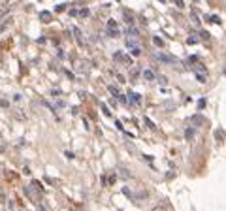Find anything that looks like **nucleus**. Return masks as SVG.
Listing matches in <instances>:
<instances>
[{
  "label": "nucleus",
  "mask_w": 226,
  "mask_h": 211,
  "mask_svg": "<svg viewBox=\"0 0 226 211\" xmlns=\"http://www.w3.org/2000/svg\"><path fill=\"white\" fill-rule=\"evenodd\" d=\"M157 60L162 62V64H177V59H175L173 55H168V53H158Z\"/></svg>",
  "instance_id": "nucleus-2"
},
{
  "label": "nucleus",
  "mask_w": 226,
  "mask_h": 211,
  "mask_svg": "<svg viewBox=\"0 0 226 211\" xmlns=\"http://www.w3.org/2000/svg\"><path fill=\"white\" fill-rule=\"evenodd\" d=\"M173 4L177 6V8H181V10L185 8V2H183V0H173Z\"/></svg>",
  "instance_id": "nucleus-23"
},
{
  "label": "nucleus",
  "mask_w": 226,
  "mask_h": 211,
  "mask_svg": "<svg viewBox=\"0 0 226 211\" xmlns=\"http://www.w3.org/2000/svg\"><path fill=\"white\" fill-rule=\"evenodd\" d=\"M119 34H121V32L117 30V26H113V29H109V26H108V36H111V38H117Z\"/></svg>",
  "instance_id": "nucleus-12"
},
{
  "label": "nucleus",
  "mask_w": 226,
  "mask_h": 211,
  "mask_svg": "<svg viewBox=\"0 0 226 211\" xmlns=\"http://www.w3.org/2000/svg\"><path fill=\"white\" fill-rule=\"evenodd\" d=\"M215 139H217V142H224V130L217 128L215 130Z\"/></svg>",
  "instance_id": "nucleus-10"
},
{
  "label": "nucleus",
  "mask_w": 226,
  "mask_h": 211,
  "mask_svg": "<svg viewBox=\"0 0 226 211\" xmlns=\"http://www.w3.org/2000/svg\"><path fill=\"white\" fill-rule=\"evenodd\" d=\"M108 90H109V93H111L113 96H119V94H121V93H119V87H115V85H109V87H108Z\"/></svg>",
  "instance_id": "nucleus-15"
},
{
  "label": "nucleus",
  "mask_w": 226,
  "mask_h": 211,
  "mask_svg": "<svg viewBox=\"0 0 226 211\" xmlns=\"http://www.w3.org/2000/svg\"><path fill=\"white\" fill-rule=\"evenodd\" d=\"M15 117L19 119V121H26V113H23L21 109H15Z\"/></svg>",
  "instance_id": "nucleus-14"
},
{
  "label": "nucleus",
  "mask_w": 226,
  "mask_h": 211,
  "mask_svg": "<svg viewBox=\"0 0 226 211\" xmlns=\"http://www.w3.org/2000/svg\"><path fill=\"white\" fill-rule=\"evenodd\" d=\"M143 121H145V124H147V126H149V128H151V130H157V126H154V124L151 123V119H143Z\"/></svg>",
  "instance_id": "nucleus-21"
},
{
  "label": "nucleus",
  "mask_w": 226,
  "mask_h": 211,
  "mask_svg": "<svg viewBox=\"0 0 226 211\" xmlns=\"http://www.w3.org/2000/svg\"><path fill=\"white\" fill-rule=\"evenodd\" d=\"M70 30H72L74 38H75V41H77V45H79V47H85V45H87V41H85V38H83V32L77 29V26H72Z\"/></svg>",
  "instance_id": "nucleus-3"
},
{
  "label": "nucleus",
  "mask_w": 226,
  "mask_h": 211,
  "mask_svg": "<svg viewBox=\"0 0 226 211\" xmlns=\"http://www.w3.org/2000/svg\"><path fill=\"white\" fill-rule=\"evenodd\" d=\"M55 106H56V108H59V109H62V108H64V106H66V104H64V102H62V100H59V102H56Z\"/></svg>",
  "instance_id": "nucleus-32"
},
{
  "label": "nucleus",
  "mask_w": 226,
  "mask_h": 211,
  "mask_svg": "<svg viewBox=\"0 0 226 211\" xmlns=\"http://www.w3.org/2000/svg\"><path fill=\"white\" fill-rule=\"evenodd\" d=\"M51 94H53V96H59V94H60V89H53Z\"/></svg>",
  "instance_id": "nucleus-34"
},
{
  "label": "nucleus",
  "mask_w": 226,
  "mask_h": 211,
  "mask_svg": "<svg viewBox=\"0 0 226 211\" xmlns=\"http://www.w3.org/2000/svg\"><path fill=\"white\" fill-rule=\"evenodd\" d=\"M153 44L157 45V47H164V40H162L160 36H154V38H153Z\"/></svg>",
  "instance_id": "nucleus-13"
},
{
  "label": "nucleus",
  "mask_w": 226,
  "mask_h": 211,
  "mask_svg": "<svg viewBox=\"0 0 226 211\" xmlns=\"http://www.w3.org/2000/svg\"><path fill=\"white\" fill-rule=\"evenodd\" d=\"M158 2H160V4H162V2H166V0H158Z\"/></svg>",
  "instance_id": "nucleus-37"
},
{
  "label": "nucleus",
  "mask_w": 226,
  "mask_h": 211,
  "mask_svg": "<svg viewBox=\"0 0 226 211\" xmlns=\"http://www.w3.org/2000/svg\"><path fill=\"white\" fill-rule=\"evenodd\" d=\"M124 21H126V23H132V21H134V19H132V13L126 11V13H124Z\"/></svg>",
  "instance_id": "nucleus-24"
},
{
  "label": "nucleus",
  "mask_w": 226,
  "mask_h": 211,
  "mask_svg": "<svg viewBox=\"0 0 226 211\" xmlns=\"http://www.w3.org/2000/svg\"><path fill=\"white\" fill-rule=\"evenodd\" d=\"M68 15H72V17H75V15H79V11H77V10H70V11H68Z\"/></svg>",
  "instance_id": "nucleus-31"
},
{
  "label": "nucleus",
  "mask_w": 226,
  "mask_h": 211,
  "mask_svg": "<svg viewBox=\"0 0 226 211\" xmlns=\"http://www.w3.org/2000/svg\"><path fill=\"white\" fill-rule=\"evenodd\" d=\"M194 132H196L194 128H187V130H185V138H187V139H192V138H194Z\"/></svg>",
  "instance_id": "nucleus-16"
},
{
  "label": "nucleus",
  "mask_w": 226,
  "mask_h": 211,
  "mask_svg": "<svg viewBox=\"0 0 226 211\" xmlns=\"http://www.w3.org/2000/svg\"><path fill=\"white\" fill-rule=\"evenodd\" d=\"M209 21H211V23H215V25H221V19L215 17V15H211V17H209Z\"/></svg>",
  "instance_id": "nucleus-25"
},
{
  "label": "nucleus",
  "mask_w": 226,
  "mask_h": 211,
  "mask_svg": "<svg viewBox=\"0 0 226 211\" xmlns=\"http://www.w3.org/2000/svg\"><path fill=\"white\" fill-rule=\"evenodd\" d=\"M113 59H117L119 62H126V64H130V62H132V59H130V57H126L123 51H117L115 55H113Z\"/></svg>",
  "instance_id": "nucleus-5"
},
{
  "label": "nucleus",
  "mask_w": 226,
  "mask_h": 211,
  "mask_svg": "<svg viewBox=\"0 0 226 211\" xmlns=\"http://www.w3.org/2000/svg\"><path fill=\"white\" fill-rule=\"evenodd\" d=\"M200 38H203V40H207V38H209V32H203V30H200Z\"/></svg>",
  "instance_id": "nucleus-29"
},
{
  "label": "nucleus",
  "mask_w": 226,
  "mask_h": 211,
  "mask_svg": "<svg viewBox=\"0 0 226 211\" xmlns=\"http://www.w3.org/2000/svg\"><path fill=\"white\" fill-rule=\"evenodd\" d=\"M64 74L68 75V79H75V77H74V74H72V72H68V70H66V72H64Z\"/></svg>",
  "instance_id": "nucleus-35"
},
{
  "label": "nucleus",
  "mask_w": 226,
  "mask_h": 211,
  "mask_svg": "<svg viewBox=\"0 0 226 211\" xmlns=\"http://www.w3.org/2000/svg\"><path fill=\"white\" fill-rule=\"evenodd\" d=\"M100 108H102V113H104L105 117H111V111L108 109V106H105V104H102V106H100Z\"/></svg>",
  "instance_id": "nucleus-19"
},
{
  "label": "nucleus",
  "mask_w": 226,
  "mask_h": 211,
  "mask_svg": "<svg viewBox=\"0 0 226 211\" xmlns=\"http://www.w3.org/2000/svg\"><path fill=\"white\" fill-rule=\"evenodd\" d=\"M40 21L41 23H49V21H51V13L49 11H41L40 13Z\"/></svg>",
  "instance_id": "nucleus-8"
},
{
  "label": "nucleus",
  "mask_w": 226,
  "mask_h": 211,
  "mask_svg": "<svg viewBox=\"0 0 226 211\" xmlns=\"http://www.w3.org/2000/svg\"><path fill=\"white\" fill-rule=\"evenodd\" d=\"M119 172H121V175H123V177H130V173L126 172V170H123V168H119Z\"/></svg>",
  "instance_id": "nucleus-28"
},
{
  "label": "nucleus",
  "mask_w": 226,
  "mask_h": 211,
  "mask_svg": "<svg viewBox=\"0 0 226 211\" xmlns=\"http://www.w3.org/2000/svg\"><path fill=\"white\" fill-rule=\"evenodd\" d=\"M207 106V100L206 98H200V100H198V109H203Z\"/></svg>",
  "instance_id": "nucleus-17"
},
{
  "label": "nucleus",
  "mask_w": 226,
  "mask_h": 211,
  "mask_svg": "<svg viewBox=\"0 0 226 211\" xmlns=\"http://www.w3.org/2000/svg\"><path fill=\"white\" fill-rule=\"evenodd\" d=\"M89 13H90V11H89L87 8H83V10H79V17H89Z\"/></svg>",
  "instance_id": "nucleus-20"
},
{
  "label": "nucleus",
  "mask_w": 226,
  "mask_h": 211,
  "mask_svg": "<svg viewBox=\"0 0 226 211\" xmlns=\"http://www.w3.org/2000/svg\"><path fill=\"white\" fill-rule=\"evenodd\" d=\"M190 121H192L194 126H200V124H203V121H206V119H203L202 115H192V119H190Z\"/></svg>",
  "instance_id": "nucleus-7"
},
{
  "label": "nucleus",
  "mask_w": 226,
  "mask_h": 211,
  "mask_svg": "<svg viewBox=\"0 0 226 211\" xmlns=\"http://www.w3.org/2000/svg\"><path fill=\"white\" fill-rule=\"evenodd\" d=\"M108 26H109V29H113V26H117V21H115V19H109V21H108Z\"/></svg>",
  "instance_id": "nucleus-27"
},
{
  "label": "nucleus",
  "mask_w": 226,
  "mask_h": 211,
  "mask_svg": "<svg viewBox=\"0 0 226 211\" xmlns=\"http://www.w3.org/2000/svg\"><path fill=\"white\" fill-rule=\"evenodd\" d=\"M187 66L194 70L196 79L200 81V83H206V81H207V70H206V66L202 64V60L198 59L196 55H192V57H188V59H187Z\"/></svg>",
  "instance_id": "nucleus-1"
},
{
  "label": "nucleus",
  "mask_w": 226,
  "mask_h": 211,
  "mask_svg": "<svg viewBox=\"0 0 226 211\" xmlns=\"http://www.w3.org/2000/svg\"><path fill=\"white\" fill-rule=\"evenodd\" d=\"M141 74H143V77H145L147 81H154V77H157V75H154V72H153L151 68H145V70H143V72H141Z\"/></svg>",
  "instance_id": "nucleus-6"
},
{
  "label": "nucleus",
  "mask_w": 226,
  "mask_h": 211,
  "mask_svg": "<svg viewBox=\"0 0 226 211\" xmlns=\"http://www.w3.org/2000/svg\"><path fill=\"white\" fill-rule=\"evenodd\" d=\"M10 23H11V17H10L8 21H4V23H2V25H0V32H4L6 29H8V26H10Z\"/></svg>",
  "instance_id": "nucleus-18"
},
{
  "label": "nucleus",
  "mask_w": 226,
  "mask_h": 211,
  "mask_svg": "<svg viewBox=\"0 0 226 211\" xmlns=\"http://www.w3.org/2000/svg\"><path fill=\"white\" fill-rule=\"evenodd\" d=\"M139 53H141L139 47H134V49H132V55H134V57H136V55H139Z\"/></svg>",
  "instance_id": "nucleus-33"
},
{
  "label": "nucleus",
  "mask_w": 226,
  "mask_h": 211,
  "mask_svg": "<svg viewBox=\"0 0 226 211\" xmlns=\"http://www.w3.org/2000/svg\"><path fill=\"white\" fill-rule=\"evenodd\" d=\"M64 10H66V4H59V6L55 8V11H64Z\"/></svg>",
  "instance_id": "nucleus-26"
},
{
  "label": "nucleus",
  "mask_w": 226,
  "mask_h": 211,
  "mask_svg": "<svg viewBox=\"0 0 226 211\" xmlns=\"http://www.w3.org/2000/svg\"><path fill=\"white\" fill-rule=\"evenodd\" d=\"M198 41H200V38H198L196 34H192V36H188V38H187V45H196Z\"/></svg>",
  "instance_id": "nucleus-9"
},
{
  "label": "nucleus",
  "mask_w": 226,
  "mask_h": 211,
  "mask_svg": "<svg viewBox=\"0 0 226 211\" xmlns=\"http://www.w3.org/2000/svg\"><path fill=\"white\" fill-rule=\"evenodd\" d=\"M0 108H10V102H6V100H0Z\"/></svg>",
  "instance_id": "nucleus-30"
},
{
  "label": "nucleus",
  "mask_w": 226,
  "mask_h": 211,
  "mask_svg": "<svg viewBox=\"0 0 226 211\" xmlns=\"http://www.w3.org/2000/svg\"><path fill=\"white\" fill-rule=\"evenodd\" d=\"M115 181H117V175H111V177H109V181H108V183H115Z\"/></svg>",
  "instance_id": "nucleus-36"
},
{
  "label": "nucleus",
  "mask_w": 226,
  "mask_h": 211,
  "mask_svg": "<svg viewBox=\"0 0 226 211\" xmlns=\"http://www.w3.org/2000/svg\"><path fill=\"white\" fill-rule=\"evenodd\" d=\"M117 98H119V102H121V104H128V96H123V94H119Z\"/></svg>",
  "instance_id": "nucleus-22"
},
{
  "label": "nucleus",
  "mask_w": 226,
  "mask_h": 211,
  "mask_svg": "<svg viewBox=\"0 0 226 211\" xmlns=\"http://www.w3.org/2000/svg\"><path fill=\"white\" fill-rule=\"evenodd\" d=\"M128 104L136 108V106H139V104H141V96H139V94H136V93H132V90H128Z\"/></svg>",
  "instance_id": "nucleus-4"
},
{
  "label": "nucleus",
  "mask_w": 226,
  "mask_h": 211,
  "mask_svg": "<svg viewBox=\"0 0 226 211\" xmlns=\"http://www.w3.org/2000/svg\"><path fill=\"white\" fill-rule=\"evenodd\" d=\"M126 45H128V49H134V47H138V40L134 38V36H132V38L128 36V41H126Z\"/></svg>",
  "instance_id": "nucleus-11"
}]
</instances>
